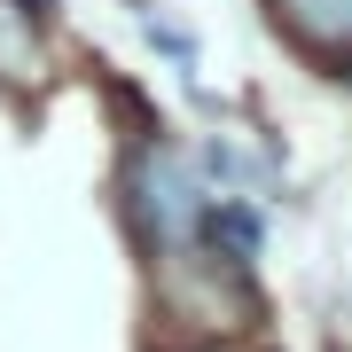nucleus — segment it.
I'll list each match as a JSON object with an SVG mask.
<instances>
[{
  "mask_svg": "<svg viewBox=\"0 0 352 352\" xmlns=\"http://www.w3.org/2000/svg\"><path fill=\"white\" fill-rule=\"evenodd\" d=\"M126 219H133V235H141V251H157V258H173V251H188L196 243V227H204V180H196V164L173 149V141H133V157H126Z\"/></svg>",
  "mask_w": 352,
  "mask_h": 352,
  "instance_id": "obj_1",
  "label": "nucleus"
},
{
  "mask_svg": "<svg viewBox=\"0 0 352 352\" xmlns=\"http://www.w3.org/2000/svg\"><path fill=\"white\" fill-rule=\"evenodd\" d=\"M266 16L282 24V39L298 55L352 78V0H266Z\"/></svg>",
  "mask_w": 352,
  "mask_h": 352,
  "instance_id": "obj_2",
  "label": "nucleus"
},
{
  "mask_svg": "<svg viewBox=\"0 0 352 352\" xmlns=\"http://www.w3.org/2000/svg\"><path fill=\"white\" fill-rule=\"evenodd\" d=\"M258 243H266V219H258V204H243V196H212V204H204L196 251L212 258L227 282H251V266H258Z\"/></svg>",
  "mask_w": 352,
  "mask_h": 352,
  "instance_id": "obj_3",
  "label": "nucleus"
},
{
  "mask_svg": "<svg viewBox=\"0 0 352 352\" xmlns=\"http://www.w3.org/2000/svg\"><path fill=\"white\" fill-rule=\"evenodd\" d=\"M0 87L24 102L47 87V8L39 0H0Z\"/></svg>",
  "mask_w": 352,
  "mask_h": 352,
  "instance_id": "obj_4",
  "label": "nucleus"
},
{
  "mask_svg": "<svg viewBox=\"0 0 352 352\" xmlns=\"http://www.w3.org/2000/svg\"><path fill=\"white\" fill-rule=\"evenodd\" d=\"M204 352H235V344H204Z\"/></svg>",
  "mask_w": 352,
  "mask_h": 352,
  "instance_id": "obj_5",
  "label": "nucleus"
}]
</instances>
